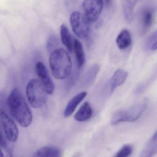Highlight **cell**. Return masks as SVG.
Instances as JSON below:
<instances>
[{"label":"cell","mask_w":157,"mask_h":157,"mask_svg":"<svg viewBox=\"0 0 157 157\" xmlns=\"http://www.w3.org/2000/svg\"><path fill=\"white\" fill-rule=\"evenodd\" d=\"M8 105L11 114L21 126L27 128L31 124L33 114L31 109L25 98L17 88L10 94Z\"/></svg>","instance_id":"cell-1"},{"label":"cell","mask_w":157,"mask_h":157,"mask_svg":"<svg viewBox=\"0 0 157 157\" xmlns=\"http://www.w3.org/2000/svg\"><path fill=\"white\" fill-rule=\"evenodd\" d=\"M49 65L53 76L63 80L69 76L72 70V61L68 53L63 48H57L51 52Z\"/></svg>","instance_id":"cell-2"},{"label":"cell","mask_w":157,"mask_h":157,"mask_svg":"<svg viewBox=\"0 0 157 157\" xmlns=\"http://www.w3.org/2000/svg\"><path fill=\"white\" fill-rule=\"evenodd\" d=\"M26 94L28 101L33 107L40 108L47 102L48 93L38 79H32L26 87Z\"/></svg>","instance_id":"cell-3"},{"label":"cell","mask_w":157,"mask_h":157,"mask_svg":"<svg viewBox=\"0 0 157 157\" xmlns=\"http://www.w3.org/2000/svg\"><path fill=\"white\" fill-rule=\"evenodd\" d=\"M147 107V103L143 102L128 109L118 111L114 115L111 123L116 125L123 122H135L142 115Z\"/></svg>","instance_id":"cell-4"},{"label":"cell","mask_w":157,"mask_h":157,"mask_svg":"<svg viewBox=\"0 0 157 157\" xmlns=\"http://www.w3.org/2000/svg\"><path fill=\"white\" fill-rule=\"evenodd\" d=\"M157 8L153 3H147L143 5L139 13V26L140 35L148 32L153 24Z\"/></svg>","instance_id":"cell-5"},{"label":"cell","mask_w":157,"mask_h":157,"mask_svg":"<svg viewBox=\"0 0 157 157\" xmlns=\"http://www.w3.org/2000/svg\"><path fill=\"white\" fill-rule=\"evenodd\" d=\"M70 23L73 33L81 39H87L90 33V24L83 14L75 11L71 14Z\"/></svg>","instance_id":"cell-6"},{"label":"cell","mask_w":157,"mask_h":157,"mask_svg":"<svg viewBox=\"0 0 157 157\" xmlns=\"http://www.w3.org/2000/svg\"><path fill=\"white\" fill-rule=\"evenodd\" d=\"M83 15L89 23L96 21L101 13L103 2L98 0L84 1L82 2Z\"/></svg>","instance_id":"cell-7"},{"label":"cell","mask_w":157,"mask_h":157,"mask_svg":"<svg viewBox=\"0 0 157 157\" xmlns=\"http://www.w3.org/2000/svg\"><path fill=\"white\" fill-rule=\"evenodd\" d=\"M0 118L6 138L11 142H16L19 136V130L13 120L2 111H1Z\"/></svg>","instance_id":"cell-8"},{"label":"cell","mask_w":157,"mask_h":157,"mask_svg":"<svg viewBox=\"0 0 157 157\" xmlns=\"http://www.w3.org/2000/svg\"><path fill=\"white\" fill-rule=\"evenodd\" d=\"M36 71L39 80L48 94H53L55 90V84L50 78L45 65L41 61L36 65Z\"/></svg>","instance_id":"cell-9"},{"label":"cell","mask_w":157,"mask_h":157,"mask_svg":"<svg viewBox=\"0 0 157 157\" xmlns=\"http://www.w3.org/2000/svg\"><path fill=\"white\" fill-rule=\"evenodd\" d=\"M87 95L86 91H82L74 96L68 103L65 111L64 115L65 117L71 116L74 113L78 105L83 101Z\"/></svg>","instance_id":"cell-10"},{"label":"cell","mask_w":157,"mask_h":157,"mask_svg":"<svg viewBox=\"0 0 157 157\" xmlns=\"http://www.w3.org/2000/svg\"><path fill=\"white\" fill-rule=\"evenodd\" d=\"M128 76L127 71L122 69L117 70L110 80V92L113 93L117 87L122 85L125 81Z\"/></svg>","instance_id":"cell-11"},{"label":"cell","mask_w":157,"mask_h":157,"mask_svg":"<svg viewBox=\"0 0 157 157\" xmlns=\"http://www.w3.org/2000/svg\"><path fill=\"white\" fill-rule=\"evenodd\" d=\"M157 154V130L141 151L140 157H152Z\"/></svg>","instance_id":"cell-12"},{"label":"cell","mask_w":157,"mask_h":157,"mask_svg":"<svg viewBox=\"0 0 157 157\" xmlns=\"http://www.w3.org/2000/svg\"><path fill=\"white\" fill-rule=\"evenodd\" d=\"M93 113V109L90 103L85 102L75 114L74 118L78 122H85L91 117Z\"/></svg>","instance_id":"cell-13"},{"label":"cell","mask_w":157,"mask_h":157,"mask_svg":"<svg viewBox=\"0 0 157 157\" xmlns=\"http://www.w3.org/2000/svg\"><path fill=\"white\" fill-rule=\"evenodd\" d=\"M32 157H61V152L56 147L46 146L37 150Z\"/></svg>","instance_id":"cell-14"},{"label":"cell","mask_w":157,"mask_h":157,"mask_svg":"<svg viewBox=\"0 0 157 157\" xmlns=\"http://www.w3.org/2000/svg\"><path fill=\"white\" fill-rule=\"evenodd\" d=\"M60 33L62 44L70 52H72L75 39H73L67 27L65 24H62L60 26Z\"/></svg>","instance_id":"cell-15"},{"label":"cell","mask_w":157,"mask_h":157,"mask_svg":"<svg viewBox=\"0 0 157 157\" xmlns=\"http://www.w3.org/2000/svg\"><path fill=\"white\" fill-rule=\"evenodd\" d=\"M131 43L132 37L130 32L127 29L121 31L117 37V45L121 50H124L129 47Z\"/></svg>","instance_id":"cell-16"},{"label":"cell","mask_w":157,"mask_h":157,"mask_svg":"<svg viewBox=\"0 0 157 157\" xmlns=\"http://www.w3.org/2000/svg\"><path fill=\"white\" fill-rule=\"evenodd\" d=\"M137 1H124L123 2V13L125 20L127 23H131L134 17V10Z\"/></svg>","instance_id":"cell-17"},{"label":"cell","mask_w":157,"mask_h":157,"mask_svg":"<svg viewBox=\"0 0 157 157\" xmlns=\"http://www.w3.org/2000/svg\"><path fill=\"white\" fill-rule=\"evenodd\" d=\"M79 68L82 67L85 62V55L83 46L79 40L75 39L73 49Z\"/></svg>","instance_id":"cell-18"},{"label":"cell","mask_w":157,"mask_h":157,"mask_svg":"<svg viewBox=\"0 0 157 157\" xmlns=\"http://www.w3.org/2000/svg\"><path fill=\"white\" fill-rule=\"evenodd\" d=\"M100 69V66L97 64H94L90 68L86 76L87 83L88 84H91L94 81Z\"/></svg>","instance_id":"cell-19"},{"label":"cell","mask_w":157,"mask_h":157,"mask_svg":"<svg viewBox=\"0 0 157 157\" xmlns=\"http://www.w3.org/2000/svg\"><path fill=\"white\" fill-rule=\"evenodd\" d=\"M157 42V30L151 33L147 38L144 44V48L146 50L151 49L153 45Z\"/></svg>","instance_id":"cell-20"},{"label":"cell","mask_w":157,"mask_h":157,"mask_svg":"<svg viewBox=\"0 0 157 157\" xmlns=\"http://www.w3.org/2000/svg\"><path fill=\"white\" fill-rule=\"evenodd\" d=\"M133 151V147L129 145H124L117 152L115 157H128Z\"/></svg>","instance_id":"cell-21"},{"label":"cell","mask_w":157,"mask_h":157,"mask_svg":"<svg viewBox=\"0 0 157 157\" xmlns=\"http://www.w3.org/2000/svg\"><path fill=\"white\" fill-rule=\"evenodd\" d=\"M0 143H1V146L4 149L5 151L9 153L10 157H11V156H12V154L10 151V149L9 147H8L7 141H6L5 136H4V135L2 134V132H1V142H0Z\"/></svg>","instance_id":"cell-22"},{"label":"cell","mask_w":157,"mask_h":157,"mask_svg":"<svg viewBox=\"0 0 157 157\" xmlns=\"http://www.w3.org/2000/svg\"><path fill=\"white\" fill-rule=\"evenodd\" d=\"M56 37L55 36L51 35L49 37L47 44V48L48 51L53 50V48L56 47L57 40Z\"/></svg>","instance_id":"cell-23"},{"label":"cell","mask_w":157,"mask_h":157,"mask_svg":"<svg viewBox=\"0 0 157 157\" xmlns=\"http://www.w3.org/2000/svg\"><path fill=\"white\" fill-rule=\"evenodd\" d=\"M151 50H157V43H155L154 45H153V46L151 48Z\"/></svg>","instance_id":"cell-24"},{"label":"cell","mask_w":157,"mask_h":157,"mask_svg":"<svg viewBox=\"0 0 157 157\" xmlns=\"http://www.w3.org/2000/svg\"><path fill=\"white\" fill-rule=\"evenodd\" d=\"M81 155L80 153L77 152V153H75L72 157H81Z\"/></svg>","instance_id":"cell-25"},{"label":"cell","mask_w":157,"mask_h":157,"mask_svg":"<svg viewBox=\"0 0 157 157\" xmlns=\"http://www.w3.org/2000/svg\"><path fill=\"white\" fill-rule=\"evenodd\" d=\"M0 157H4V154H3V152H2V151H1V154H0Z\"/></svg>","instance_id":"cell-26"}]
</instances>
